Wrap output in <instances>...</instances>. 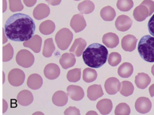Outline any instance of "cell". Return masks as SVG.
I'll list each match as a JSON object with an SVG mask.
<instances>
[{
    "label": "cell",
    "mask_w": 154,
    "mask_h": 115,
    "mask_svg": "<svg viewBox=\"0 0 154 115\" xmlns=\"http://www.w3.org/2000/svg\"><path fill=\"white\" fill-rule=\"evenodd\" d=\"M131 113V109L129 106L125 102L119 104L114 111V113L116 115H128Z\"/></svg>",
    "instance_id": "36"
},
{
    "label": "cell",
    "mask_w": 154,
    "mask_h": 115,
    "mask_svg": "<svg viewBox=\"0 0 154 115\" xmlns=\"http://www.w3.org/2000/svg\"><path fill=\"white\" fill-rule=\"evenodd\" d=\"M138 52L144 61L154 62V37L150 35L143 36L138 43Z\"/></svg>",
    "instance_id": "3"
},
{
    "label": "cell",
    "mask_w": 154,
    "mask_h": 115,
    "mask_svg": "<svg viewBox=\"0 0 154 115\" xmlns=\"http://www.w3.org/2000/svg\"><path fill=\"white\" fill-rule=\"evenodd\" d=\"M100 14L103 20L111 21L114 19L116 13L115 10L112 7L106 6L101 9Z\"/></svg>",
    "instance_id": "29"
},
{
    "label": "cell",
    "mask_w": 154,
    "mask_h": 115,
    "mask_svg": "<svg viewBox=\"0 0 154 115\" xmlns=\"http://www.w3.org/2000/svg\"><path fill=\"white\" fill-rule=\"evenodd\" d=\"M140 4L144 5L147 7L149 11V16L154 12V2L152 0H144Z\"/></svg>",
    "instance_id": "39"
},
{
    "label": "cell",
    "mask_w": 154,
    "mask_h": 115,
    "mask_svg": "<svg viewBox=\"0 0 154 115\" xmlns=\"http://www.w3.org/2000/svg\"><path fill=\"white\" fill-rule=\"evenodd\" d=\"M2 101H3L2 111H3V113H5V112L6 111V110H7V106H8V105H7V102H6L5 100L3 99Z\"/></svg>",
    "instance_id": "45"
},
{
    "label": "cell",
    "mask_w": 154,
    "mask_h": 115,
    "mask_svg": "<svg viewBox=\"0 0 154 115\" xmlns=\"http://www.w3.org/2000/svg\"><path fill=\"white\" fill-rule=\"evenodd\" d=\"M13 48L10 43H8L2 47V61H10L13 56Z\"/></svg>",
    "instance_id": "34"
},
{
    "label": "cell",
    "mask_w": 154,
    "mask_h": 115,
    "mask_svg": "<svg viewBox=\"0 0 154 115\" xmlns=\"http://www.w3.org/2000/svg\"><path fill=\"white\" fill-rule=\"evenodd\" d=\"M25 78V73L17 68L11 69L8 74V81L9 83L14 87L21 85L23 83Z\"/></svg>",
    "instance_id": "6"
},
{
    "label": "cell",
    "mask_w": 154,
    "mask_h": 115,
    "mask_svg": "<svg viewBox=\"0 0 154 115\" xmlns=\"http://www.w3.org/2000/svg\"><path fill=\"white\" fill-rule=\"evenodd\" d=\"M134 90V87L131 82L129 81H123L121 82L120 93L124 96L131 95Z\"/></svg>",
    "instance_id": "31"
},
{
    "label": "cell",
    "mask_w": 154,
    "mask_h": 115,
    "mask_svg": "<svg viewBox=\"0 0 154 115\" xmlns=\"http://www.w3.org/2000/svg\"><path fill=\"white\" fill-rule=\"evenodd\" d=\"M16 61L18 65L24 68H28L33 64L34 57L29 51L21 49L17 52L16 55Z\"/></svg>",
    "instance_id": "5"
},
{
    "label": "cell",
    "mask_w": 154,
    "mask_h": 115,
    "mask_svg": "<svg viewBox=\"0 0 154 115\" xmlns=\"http://www.w3.org/2000/svg\"><path fill=\"white\" fill-rule=\"evenodd\" d=\"M24 4L28 7H32L37 2V0H23Z\"/></svg>",
    "instance_id": "42"
},
{
    "label": "cell",
    "mask_w": 154,
    "mask_h": 115,
    "mask_svg": "<svg viewBox=\"0 0 154 115\" xmlns=\"http://www.w3.org/2000/svg\"><path fill=\"white\" fill-rule=\"evenodd\" d=\"M151 72H152V75L154 76V64L152 66V68H151Z\"/></svg>",
    "instance_id": "48"
},
{
    "label": "cell",
    "mask_w": 154,
    "mask_h": 115,
    "mask_svg": "<svg viewBox=\"0 0 154 115\" xmlns=\"http://www.w3.org/2000/svg\"><path fill=\"white\" fill-rule=\"evenodd\" d=\"M2 32H3V41H2V43H5L7 41V36H5H5V34H4V29L2 30Z\"/></svg>",
    "instance_id": "47"
},
{
    "label": "cell",
    "mask_w": 154,
    "mask_h": 115,
    "mask_svg": "<svg viewBox=\"0 0 154 115\" xmlns=\"http://www.w3.org/2000/svg\"><path fill=\"white\" fill-rule=\"evenodd\" d=\"M150 77L145 73H138L135 78V83L137 87L141 89H146L150 83Z\"/></svg>",
    "instance_id": "24"
},
{
    "label": "cell",
    "mask_w": 154,
    "mask_h": 115,
    "mask_svg": "<svg viewBox=\"0 0 154 115\" xmlns=\"http://www.w3.org/2000/svg\"><path fill=\"white\" fill-rule=\"evenodd\" d=\"M133 16L137 21H143L146 19L147 17L149 16V10L144 5L140 4L134 10Z\"/></svg>",
    "instance_id": "20"
},
{
    "label": "cell",
    "mask_w": 154,
    "mask_h": 115,
    "mask_svg": "<svg viewBox=\"0 0 154 115\" xmlns=\"http://www.w3.org/2000/svg\"><path fill=\"white\" fill-rule=\"evenodd\" d=\"M9 8L12 12L19 11L23 10V6L21 0H9Z\"/></svg>",
    "instance_id": "38"
},
{
    "label": "cell",
    "mask_w": 154,
    "mask_h": 115,
    "mask_svg": "<svg viewBox=\"0 0 154 115\" xmlns=\"http://www.w3.org/2000/svg\"><path fill=\"white\" fill-rule=\"evenodd\" d=\"M149 92L151 97L154 96V84H152L149 88Z\"/></svg>",
    "instance_id": "44"
},
{
    "label": "cell",
    "mask_w": 154,
    "mask_h": 115,
    "mask_svg": "<svg viewBox=\"0 0 154 115\" xmlns=\"http://www.w3.org/2000/svg\"><path fill=\"white\" fill-rule=\"evenodd\" d=\"M148 30L149 33L154 37V14L152 15V16L150 17L148 22Z\"/></svg>",
    "instance_id": "41"
},
{
    "label": "cell",
    "mask_w": 154,
    "mask_h": 115,
    "mask_svg": "<svg viewBox=\"0 0 154 115\" xmlns=\"http://www.w3.org/2000/svg\"><path fill=\"white\" fill-rule=\"evenodd\" d=\"M134 71L133 66L128 62H125L118 68V75L122 78H129L131 76Z\"/></svg>",
    "instance_id": "26"
},
{
    "label": "cell",
    "mask_w": 154,
    "mask_h": 115,
    "mask_svg": "<svg viewBox=\"0 0 154 115\" xmlns=\"http://www.w3.org/2000/svg\"><path fill=\"white\" fill-rule=\"evenodd\" d=\"M75 1H79V0H75Z\"/></svg>",
    "instance_id": "52"
},
{
    "label": "cell",
    "mask_w": 154,
    "mask_h": 115,
    "mask_svg": "<svg viewBox=\"0 0 154 115\" xmlns=\"http://www.w3.org/2000/svg\"><path fill=\"white\" fill-rule=\"evenodd\" d=\"M49 4L53 5V6H55V5H58L60 4V2H61V0H45Z\"/></svg>",
    "instance_id": "43"
},
{
    "label": "cell",
    "mask_w": 154,
    "mask_h": 115,
    "mask_svg": "<svg viewBox=\"0 0 154 115\" xmlns=\"http://www.w3.org/2000/svg\"><path fill=\"white\" fill-rule=\"evenodd\" d=\"M73 39V34L69 29L63 28L55 34V40L58 48L61 50L67 49Z\"/></svg>",
    "instance_id": "4"
},
{
    "label": "cell",
    "mask_w": 154,
    "mask_h": 115,
    "mask_svg": "<svg viewBox=\"0 0 154 115\" xmlns=\"http://www.w3.org/2000/svg\"><path fill=\"white\" fill-rule=\"evenodd\" d=\"M3 83L4 82V72H3V82H2Z\"/></svg>",
    "instance_id": "50"
},
{
    "label": "cell",
    "mask_w": 154,
    "mask_h": 115,
    "mask_svg": "<svg viewBox=\"0 0 154 115\" xmlns=\"http://www.w3.org/2000/svg\"><path fill=\"white\" fill-rule=\"evenodd\" d=\"M33 99L32 93L28 90H23L17 95V101L22 106L29 105L32 102Z\"/></svg>",
    "instance_id": "17"
},
{
    "label": "cell",
    "mask_w": 154,
    "mask_h": 115,
    "mask_svg": "<svg viewBox=\"0 0 154 115\" xmlns=\"http://www.w3.org/2000/svg\"><path fill=\"white\" fill-rule=\"evenodd\" d=\"M87 97L91 101H96L103 95L100 84H93L87 89Z\"/></svg>",
    "instance_id": "21"
},
{
    "label": "cell",
    "mask_w": 154,
    "mask_h": 115,
    "mask_svg": "<svg viewBox=\"0 0 154 115\" xmlns=\"http://www.w3.org/2000/svg\"><path fill=\"white\" fill-rule=\"evenodd\" d=\"M44 75L49 79H55L60 74V69L58 66L55 63H49L44 68Z\"/></svg>",
    "instance_id": "15"
},
{
    "label": "cell",
    "mask_w": 154,
    "mask_h": 115,
    "mask_svg": "<svg viewBox=\"0 0 154 115\" xmlns=\"http://www.w3.org/2000/svg\"><path fill=\"white\" fill-rule=\"evenodd\" d=\"M42 40L38 35H34L28 40L23 42V45L25 47L30 48L35 53H38L41 49Z\"/></svg>",
    "instance_id": "11"
},
{
    "label": "cell",
    "mask_w": 154,
    "mask_h": 115,
    "mask_svg": "<svg viewBox=\"0 0 154 115\" xmlns=\"http://www.w3.org/2000/svg\"><path fill=\"white\" fill-rule=\"evenodd\" d=\"M55 29L54 22L51 20H46L40 24L39 31L44 35H49L52 34Z\"/></svg>",
    "instance_id": "27"
},
{
    "label": "cell",
    "mask_w": 154,
    "mask_h": 115,
    "mask_svg": "<svg viewBox=\"0 0 154 115\" xmlns=\"http://www.w3.org/2000/svg\"><path fill=\"white\" fill-rule=\"evenodd\" d=\"M27 85L32 90H37L40 89L43 84V79L41 76L37 73H32L30 75L26 81Z\"/></svg>",
    "instance_id": "23"
},
{
    "label": "cell",
    "mask_w": 154,
    "mask_h": 115,
    "mask_svg": "<svg viewBox=\"0 0 154 115\" xmlns=\"http://www.w3.org/2000/svg\"><path fill=\"white\" fill-rule=\"evenodd\" d=\"M87 43L82 38L76 39L69 49V51L73 54L76 57H80L82 54L84 49L85 48Z\"/></svg>",
    "instance_id": "16"
},
{
    "label": "cell",
    "mask_w": 154,
    "mask_h": 115,
    "mask_svg": "<svg viewBox=\"0 0 154 115\" xmlns=\"http://www.w3.org/2000/svg\"><path fill=\"white\" fill-rule=\"evenodd\" d=\"M35 25L27 14L16 13L10 16L5 22L4 31L7 39L14 42H25L34 34Z\"/></svg>",
    "instance_id": "1"
},
{
    "label": "cell",
    "mask_w": 154,
    "mask_h": 115,
    "mask_svg": "<svg viewBox=\"0 0 154 115\" xmlns=\"http://www.w3.org/2000/svg\"><path fill=\"white\" fill-rule=\"evenodd\" d=\"M137 39L136 37L131 34H128L125 36L121 42V45L123 50L125 51L132 52L134 51L137 45Z\"/></svg>",
    "instance_id": "13"
},
{
    "label": "cell",
    "mask_w": 154,
    "mask_h": 115,
    "mask_svg": "<svg viewBox=\"0 0 154 115\" xmlns=\"http://www.w3.org/2000/svg\"><path fill=\"white\" fill-rule=\"evenodd\" d=\"M103 43L108 48H114L119 43V39L117 34L113 33H108L102 37Z\"/></svg>",
    "instance_id": "18"
},
{
    "label": "cell",
    "mask_w": 154,
    "mask_h": 115,
    "mask_svg": "<svg viewBox=\"0 0 154 115\" xmlns=\"http://www.w3.org/2000/svg\"><path fill=\"white\" fill-rule=\"evenodd\" d=\"M64 114H80L79 110L75 107H69L65 110L64 112Z\"/></svg>",
    "instance_id": "40"
},
{
    "label": "cell",
    "mask_w": 154,
    "mask_h": 115,
    "mask_svg": "<svg viewBox=\"0 0 154 115\" xmlns=\"http://www.w3.org/2000/svg\"><path fill=\"white\" fill-rule=\"evenodd\" d=\"M81 72L80 68H75L68 71L67 73V79L69 82H76L81 79Z\"/></svg>",
    "instance_id": "33"
},
{
    "label": "cell",
    "mask_w": 154,
    "mask_h": 115,
    "mask_svg": "<svg viewBox=\"0 0 154 115\" xmlns=\"http://www.w3.org/2000/svg\"><path fill=\"white\" fill-rule=\"evenodd\" d=\"M107 49L103 45L94 43L90 45L82 52V58L86 65L92 68H99L106 61Z\"/></svg>",
    "instance_id": "2"
},
{
    "label": "cell",
    "mask_w": 154,
    "mask_h": 115,
    "mask_svg": "<svg viewBox=\"0 0 154 115\" xmlns=\"http://www.w3.org/2000/svg\"><path fill=\"white\" fill-rule=\"evenodd\" d=\"M7 9V2L6 0H3V7H2V12H5Z\"/></svg>",
    "instance_id": "46"
},
{
    "label": "cell",
    "mask_w": 154,
    "mask_h": 115,
    "mask_svg": "<svg viewBox=\"0 0 154 115\" xmlns=\"http://www.w3.org/2000/svg\"><path fill=\"white\" fill-rule=\"evenodd\" d=\"M96 108L101 114H108L112 108V101L109 99H102L97 102Z\"/></svg>",
    "instance_id": "25"
},
{
    "label": "cell",
    "mask_w": 154,
    "mask_h": 115,
    "mask_svg": "<svg viewBox=\"0 0 154 115\" xmlns=\"http://www.w3.org/2000/svg\"><path fill=\"white\" fill-rule=\"evenodd\" d=\"M70 25L75 33H78L82 31L85 28L87 24L82 14H76L72 17Z\"/></svg>",
    "instance_id": "7"
},
{
    "label": "cell",
    "mask_w": 154,
    "mask_h": 115,
    "mask_svg": "<svg viewBox=\"0 0 154 115\" xmlns=\"http://www.w3.org/2000/svg\"><path fill=\"white\" fill-rule=\"evenodd\" d=\"M122 57L119 53L112 52L109 54L108 58V63L111 66H117L121 61Z\"/></svg>",
    "instance_id": "37"
},
{
    "label": "cell",
    "mask_w": 154,
    "mask_h": 115,
    "mask_svg": "<svg viewBox=\"0 0 154 115\" xmlns=\"http://www.w3.org/2000/svg\"><path fill=\"white\" fill-rule=\"evenodd\" d=\"M59 63L64 69L71 67L73 66L76 63L75 55L72 53H64L61 55L59 60Z\"/></svg>",
    "instance_id": "19"
},
{
    "label": "cell",
    "mask_w": 154,
    "mask_h": 115,
    "mask_svg": "<svg viewBox=\"0 0 154 115\" xmlns=\"http://www.w3.org/2000/svg\"><path fill=\"white\" fill-rule=\"evenodd\" d=\"M121 83L119 80L115 77H110L108 78L104 84L105 89L109 95H114L119 91Z\"/></svg>",
    "instance_id": "10"
},
{
    "label": "cell",
    "mask_w": 154,
    "mask_h": 115,
    "mask_svg": "<svg viewBox=\"0 0 154 115\" xmlns=\"http://www.w3.org/2000/svg\"><path fill=\"white\" fill-rule=\"evenodd\" d=\"M55 49L52 38L46 39L44 42L42 54L45 57H50Z\"/></svg>",
    "instance_id": "30"
},
{
    "label": "cell",
    "mask_w": 154,
    "mask_h": 115,
    "mask_svg": "<svg viewBox=\"0 0 154 115\" xmlns=\"http://www.w3.org/2000/svg\"><path fill=\"white\" fill-rule=\"evenodd\" d=\"M52 101L56 106L63 107L68 101V95L62 90H58L52 95Z\"/></svg>",
    "instance_id": "22"
},
{
    "label": "cell",
    "mask_w": 154,
    "mask_h": 115,
    "mask_svg": "<svg viewBox=\"0 0 154 115\" xmlns=\"http://www.w3.org/2000/svg\"><path fill=\"white\" fill-rule=\"evenodd\" d=\"M132 19L126 15H120L117 17L115 22V26L117 30L120 31H128L132 26Z\"/></svg>",
    "instance_id": "9"
},
{
    "label": "cell",
    "mask_w": 154,
    "mask_h": 115,
    "mask_svg": "<svg viewBox=\"0 0 154 115\" xmlns=\"http://www.w3.org/2000/svg\"><path fill=\"white\" fill-rule=\"evenodd\" d=\"M78 10L81 14H89L94 10V4L90 0H85L78 4Z\"/></svg>",
    "instance_id": "28"
},
{
    "label": "cell",
    "mask_w": 154,
    "mask_h": 115,
    "mask_svg": "<svg viewBox=\"0 0 154 115\" xmlns=\"http://www.w3.org/2000/svg\"><path fill=\"white\" fill-rule=\"evenodd\" d=\"M97 72L93 68L87 67L83 71L82 79L85 82H91L94 81L97 78Z\"/></svg>",
    "instance_id": "32"
},
{
    "label": "cell",
    "mask_w": 154,
    "mask_h": 115,
    "mask_svg": "<svg viewBox=\"0 0 154 115\" xmlns=\"http://www.w3.org/2000/svg\"><path fill=\"white\" fill-rule=\"evenodd\" d=\"M135 108L138 113L146 114L150 110L152 102L148 98L140 97L135 101Z\"/></svg>",
    "instance_id": "8"
},
{
    "label": "cell",
    "mask_w": 154,
    "mask_h": 115,
    "mask_svg": "<svg viewBox=\"0 0 154 115\" xmlns=\"http://www.w3.org/2000/svg\"><path fill=\"white\" fill-rule=\"evenodd\" d=\"M97 114V113L93 111H90L88 113H87V114Z\"/></svg>",
    "instance_id": "49"
},
{
    "label": "cell",
    "mask_w": 154,
    "mask_h": 115,
    "mask_svg": "<svg viewBox=\"0 0 154 115\" xmlns=\"http://www.w3.org/2000/svg\"><path fill=\"white\" fill-rule=\"evenodd\" d=\"M49 13L50 8L49 6L43 3L38 4L32 11V15L37 20H41L48 17Z\"/></svg>",
    "instance_id": "12"
},
{
    "label": "cell",
    "mask_w": 154,
    "mask_h": 115,
    "mask_svg": "<svg viewBox=\"0 0 154 115\" xmlns=\"http://www.w3.org/2000/svg\"><path fill=\"white\" fill-rule=\"evenodd\" d=\"M38 114H43V113H34V114H38Z\"/></svg>",
    "instance_id": "51"
},
{
    "label": "cell",
    "mask_w": 154,
    "mask_h": 115,
    "mask_svg": "<svg viewBox=\"0 0 154 115\" xmlns=\"http://www.w3.org/2000/svg\"><path fill=\"white\" fill-rule=\"evenodd\" d=\"M116 6L122 11H128L134 6L132 0H117Z\"/></svg>",
    "instance_id": "35"
},
{
    "label": "cell",
    "mask_w": 154,
    "mask_h": 115,
    "mask_svg": "<svg viewBox=\"0 0 154 115\" xmlns=\"http://www.w3.org/2000/svg\"><path fill=\"white\" fill-rule=\"evenodd\" d=\"M68 96L73 101H80L84 96V92L82 87L75 85H70L67 87Z\"/></svg>",
    "instance_id": "14"
}]
</instances>
